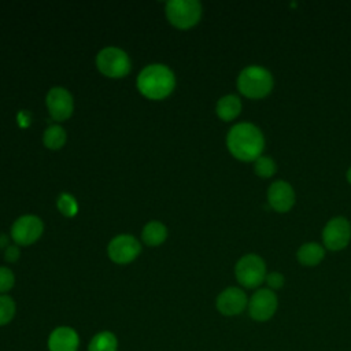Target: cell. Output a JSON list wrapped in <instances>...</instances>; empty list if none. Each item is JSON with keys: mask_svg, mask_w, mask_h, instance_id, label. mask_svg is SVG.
<instances>
[{"mask_svg": "<svg viewBox=\"0 0 351 351\" xmlns=\"http://www.w3.org/2000/svg\"><path fill=\"white\" fill-rule=\"evenodd\" d=\"M217 115L222 119V121H232L234 119L240 111H241V101L236 95H226L222 96L215 107Z\"/></svg>", "mask_w": 351, "mask_h": 351, "instance_id": "15", "label": "cell"}, {"mask_svg": "<svg viewBox=\"0 0 351 351\" xmlns=\"http://www.w3.org/2000/svg\"><path fill=\"white\" fill-rule=\"evenodd\" d=\"M47 108L49 115L55 121H64L67 119L74 110V100L71 93L62 86H53L49 89L45 97Z\"/></svg>", "mask_w": 351, "mask_h": 351, "instance_id": "11", "label": "cell"}, {"mask_svg": "<svg viewBox=\"0 0 351 351\" xmlns=\"http://www.w3.org/2000/svg\"><path fill=\"white\" fill-rule=\"evenodd\" d=\"M19 258V248L16 245H8L4 252V259L8 262H15Z\"/></svg>", "mask_w": 351, "mask_h": 351, "instance_id": "25", "label": "cell"}, {"mask_svg": "<svg viewBox=\"0 0 351 351\" xmlns=\"http://www.w3.org/2000/svg\"><path fill=\"white\" fill-rule=\"evenodd\" d=\"M276 169L277 167H276L274 160L269 156H262V155L255 160V165H254L255 173L262 178L271 177L276 173Z\"/></svg>", "mask_w": 351, "mask_h": 351, "instance_id": "22", "label": "cell"}, {"mask_svg": "<svg viewBox=\"0 0 351 351\" xmlns=\"http://www.w3.org/2000/svg\"><path fill=\"white\" fill-rule=\"evenodd\" d=\"M265 281L267 282L269 288L271 289H280L284 285V276L278 271H271L269 274H266Z\"/></svg>", "mask_w": 351, "mask_h": 351, "instance_id": "24", "label": "cell"}, {"mask_svg": "<svg viewBox=\"0 0 351 351\" xmlns=\"http://www.w3.org/2000/svg\"><path fill=\"white\" fill-rule=\"evenodd\" d=\"M166 16L178 29L195 26L202 16V4L197 0H170L166 3Z\"/></svg>", "mask_w": 351, "mask_h": 351, "instance_id": "5", "label": "cell"}, {"mask_svg": "<svg viewBox=\"0 0 351 351\" xmlns=\"http://www.w3.org/2000/svg\"><path fill=\"white\" fill-rule=\"evenodd\" d=\"M167 237L166 226L159 221H151L145 223L141 232V239L147 245H159Z\"/></svg>", "mask_w": 351, "mask_h": 351, "instance_id": "17", "label": "cell"}, {"mask_svg": "<svg viewBox=\"0 0 351 351\" xmlns=\"http://www.w3.org/2000/svg\"><path fill=\"white\" fill-rule=\"evenodd\" d=\"M118 340L112 332L103 330L96 333L88 346V351H117Z\"/></svg>", "mask_w": 351, "mask_h": 351, "instance_id": "18", "label": "cell"}, {"mask_svg": "<svg viewBox=\"0 0 351 351\" xmlns=\"http://www.w3.org/2000/svg\"><path fill=\"white\" fill-rule=\"evenodd\" d=\"M347 180H348V182L351 184V167H350L348 171H347Z\"/></svg>", "mask_w": 351, "mask_h": 351, "instance_id": "27", "label": "cell"}, {"mask_svg": "<svg viewBox=\"0 0 351 351\" xmlns=\"http://www.w3.org/2000/svg\"><path fill=\"white\" fill-rule=\"evenodd\" d=\"M96 66L101 74L110 78H122L129 74L132 64L128 53L117 47H106L96 56Z\"/></svg>", "mask_w": 351, "mask_h": 351, "instance_id": "4", "label": "cell"}, {"mask_svg": "<svg viewBox=\"0 0 351 351\" xmlns=\"http://www.w3.org/2000/svg\"><path fill=\"white\" fill-rule=\"evenodd\" d=\"M277 304L278 302H277L276 293L269 288H262V289H258L251 296L247 307H248L250 317L252 319L263 322L270 319L274 315L277 310Z\"/></svg>", "mask_w": 351, "mask_h": 351, "instance_id": "9", "label": "cell"}, {"mask_svg": "<svg viewBox=\"0 0 351 351\" xmlns=\"http://www.w3.org/2000/svg\"><path fill=\"white\" fill-rule=\"evenodd\" d=\"M325 255V250L318 243H306L303 244L298 252V261L304 266H315L318 265Z\"/></svg>", "mask_w": 351, "mask_h": 351, "instance_id": "16", "label": "cell"}, {"mask_svg": "<svg viewBox=\"0 0 351 351\" xmlns=\"http://www.w3.org/2000/svg\"><path fill=\"white\" fill-rule=\"evenodd\" d=\"M267 202L273 210L278 213H287L295 204V192L287 181H274L269 186Z\"/></svg>", "mask_w": 351, "mask_h": 351, "instance_id": "13", "label": "cell"}, {"mask_svg": "<svg viewBox=\"0 0 351 351\" xmlns=\"http://www.w3.org/2000/svg\"><path fill=\"white\" fill-rule=\"evenodd\" d=\"M56 206H58V210L64 217H74L78 211V204H77L75 197L67 192H63L58 196Z\"/></svg>", "mask_w": 351, "mask_h": 351, "instance_id": "20", "label": "cell"}, {"mask_svg": "<svg viewBox=\"0 0 351 351\" xmlns=\"http://www.w3.org/2000/svg\"><path fill=\"white\" fill-rule=\"evenodd\" d=\"M237 88L245 97L262 99L267 96L273 88V77L261 66H247L239 74Z\"/></svg>", "mask_w": 351, "mask_h": 351, "instance_id": "3", "label": "cell"}, {"mask_svg": "<svg viewBox=\"0 0 351 351\" xmlns=\"http://www.w3.org/2000/svg\"><path fill=\"white\" fill-rule=\"evenodd\" d=\"M226 145L234 158L243 162H251L261 156L265 148V138L255 125L241 122L230 128L226 136Z\"/></svg>", "mask_w": 351, "mask_h": 351, "instance_id": "1", "label": "cell"}, {"mask_svg": "<svg viewBox=\"0 0 351 351\" xmlns=\"http://www.w3.org/2000/svg\"><path fill=\"white\" fill-rule=\"evenodd\" d=\"M140 251H141V245L137 241V239L133 237L132 234L115 236L110 241L107 248L110 259L119 265H125L134 261L140 254Z\"/></svg>", "mask_w": 351, "mask_h": 351, "instance_id": "10", "label": "cell"}, {"mask_svg": "<svg viewBox=\"0 0 351 351\" xmlns=\"http://www.w3.org/2000/svg\"><path fill=\"white\" fill-rule=\"evenodd\" d=\"M4 244H7V236L1 234L0 236V245H4Z\"/></svg>", "mask_w": 351, "mask_h": 351, "instance_id": "26", "label": "cell"}, {"mask_svg": "<svg viewBox=\"0 0 351 351\" xmlns=\"http://www.w3.org/2000/svg\"><path fill=\"white\" fill-rule=\"evenodd\" d=\"M15 315V302L8 295H0V326L7 325Z\"/></svg>", "mask_w": 351, "mask_h": 351, "instance_id": "21", "label": "cell"}, {"mask_svg": "<svg viewBox=\"0 0 351 351\" xmlns=\"http://www.w3.org/2000/svg\"><path fill=\"white\" fill-rule=\"evenodd\" d=\"M234 274L245 288H256L266 278V265L263 259L255 254H247L241 256L234 267Z\"/></svg>", "mask_w": 351, "mask_h": 351, "instance_id": "6", "label": "cell"}, {"mask_svg": "<svg viewBox=\"0 0 351 351\" xmlns=\"http://www.w3.org/2000/svg\"><path fill=\"white\" fill-rule=\"evenodd\" d=\"M351 239V225L344 217L332 218L322 230V240L328 250L339 251L347 247Z\"/></svg>", "mask_w": 351, "mask_h": 351, "instance_id": "8", "label": "cell"}, {"mask_svg": "<svg viewBox=\"0 0 351 351\" xmlns=\"http://www.w3.org/2000/svg\"><path fill=\"white\" fill-rule=\"evenodd\" d=\"M217 310L222 315H237L248 306L247 295L237 287H229L223 289L217 298Z\"/></svg>", "mask_w": 351, "mask_h": 351, "instance_id": "12", "label": "cell"}, {"mask_svg": "<svg viewBox=\"0 0 351 351\" xmlns=\"http://www.w3.org/2000/svg\"><path fill=\"white\" fill-rule=\"evenodd\" d=\"M78 346V333L70 326H58L48 337L49 351H77Z\"/></svg>", "mask_w": 351, "mask_h": 351, "instance_id": "14", "label": "cell"}, {"mask_svg": "<svg viewBox=\"0 0 351 351\" xmlns=\"http://www.w3.org/2000/svg\"><path fill=\"white\" fill-rule=\"evenodd\" d=\"M44 230L43 221L33 214H26L15 219L11 226V237L19 245L33 244L40 239Z\"/></svg>", "mask_w": 351, "mask_h": 351, "instance_id": "7", "label": "cell"}, {"mask_svg": "<svg viewBox=\"0 0 351 351\" xmlns=\"http://www.w3.org/2000/svg\"><path fill=\"white\" fill-rule=\"evenodd\" d=\"M176 86L174 73L162 63L145 66L137 77V89L148 99L159 100L169 96Z\"/></svg>", "mask_w": 351, "mask_h": 351, "instance_id": "2", "label": "cell"}, {"mask_svg": "<svg viewBox=\"0 0 351 351\" xmlns=\"http://www.w3.org/2000/svg\"><path fill=\"white\" fill-rule=\"evenodd\" d=\"M66 137H67L66 130L60 125H51L45 129L43 141H44L45 147H48L51 149H58V148L63 147V144L66 143Z\"/></svg>", "mask_w": 351, "mask_h": 351, "instance_id": "19", "label": "cell"}, {"mask_svg": "<svg viewBox=\"0 0 351 351\" xmlns=\"http://www.w3.org/2000/svg\"><path fill=\"white\" fill-rule=\"evenodd\" d=\"M14 282H15V277L11 269L5 266H0V295H4L5 292H8L14 287Z\"/></svg>", "mask_w": 351, "mask_h": 351, "instance_id": "23", "label": "cell"}]
</instances>
